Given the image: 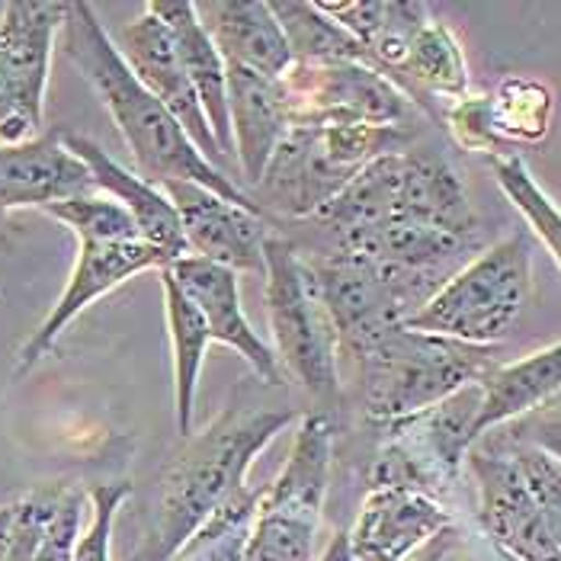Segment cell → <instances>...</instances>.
I'll list each match as a JSON object with an SVG mask.
<instances>
[{
    "instance_id": "obj_16",
    "label": "cell",
    "mask_w": 561,
    "mask_h": 561,
    "mask_svg": "<svg viewBox=\"0 0 561 561\" xmlns=\"http://www.w3.org/2000/svg\"><path fill=\"white\" fill-rule=\"evenodd\" d=\"M446 529H453V514L439 497L411 488H369L346 539L353 561H411Z\"/></svg>"
},
{
    "instance_id": "obj_17",
    "label": "cell",
    "mask_w": 561,
    "mask_h": 561,
    "mask_svg": "<svg viewBox=\"0 0 561 561\" xmlns=\"http://www.w3.org/2000/svg\"><path fill=\"white\" fill-rule=\"evenodd\" d=\"M93 190L96 186L84 161L65 145V129L0 145V213L48 209Z\"/></svg>"
},
{
    "instance_id": "obj_13",
    "label": "cell",
    "mask_w": 561,
    "mask_h": 561,
    "mask_svg": "<svg viewBox=\"0 0 561 561\" xmlns=\"http://www.w3.org/2000/svg\"><path fill=\"white\" fill-rule=\"evenodd\" d=\"M113 43L119 48L123 61L129 65L131 75L138 78V84L145 87L180 123V129L186 131L190 141L199 148V154L209 164L225 161L216 135L206 123V113L199 106V96L190 84V75L183 68L180 48L173 43V33L168 30V23L154 10L145 7L135 20H129L119 30V36Z\"/></svg>"
},
{
    "instance_id": "obj_34",
    "label": "cell",
    "mask_w": 561,
    "mask_h": 561,
    "mask_svg": "<svg viewBox=\"0 0 561 561\" xmlns=\"http://www.w3.org/2000/svg\"><path fill=\"white\" fill-rule=\"evenodd\" d=\"M526 431H529L526 446H536L561 462V408H546V411L529 414Z\"/></svg>"
},
{
    "instance_id": "obj_21",
    "label": "cell",
    "mask_w": 561,
    "mask_h": 561,
    "mask_svg": "<svg viewBox=\"0 0 561 561\" xmlns=\"http://www.w3.org/2000/svg\"><path fill=\"white\" fill-rule=\"evenodd\" d=\"M148 10H154L168 30L173 33V43L180 48L183 68L190 75V84L199 96V106L206 113V123L216 135L218 148L228 158H234V141H231V123H228V71H225V58L218 55L213 39L206 36L199 16H196V3H171V0H154L148 3Z\"/></svg>"
},
{
    "instance_id": "obj_26",
    "label": "cell",
    "mask_w": 561,
    "mask_h": 561,
    "mask_svg": "<svg viewBox=\"0 0 561 561\" xmlns=\"http://www.w3.org/2000/svg\"><path fill=\"white\" fill-rule=\"evenodd\" d=\"M494 135L504 145H536L549 135L556 96L552 90L529 78H507L488 93Z\"/></svg>"
},
{
    "instance_id": "obj_9",
    "label": "cell",
    "mask_w": 561,
    "mask_h": 561,
    "mask_svg": "<svg viewBox=\"0 0 561 561\" xmlns=\"http://www.w3.org/2000/svg\"><path fill=\"white\" fill-rule=\"evenodd\" d=\"M308 263L321 283L324 302L334 318L341 353H350V356L366 350L391 328L404 324L431 299L411 279L359 254L314 251V257H308Z\"/></svg>"
},
{
    "instance_id": "obj_5",
    "label": "cell",
    "mask_w": 561,
    "mask_h": 561,
    "mask_svg": "<svg viewBox=\"0 0 561 561\" xmlns=\"http://www.w3.org/2000/svg\"><path fill=\"white\" fill-rule=\"evenodd\" d=\"M266 321L273 328L276 356L321 404L341 398V337L328 311L321 283L293 238L270 234L263 244Z\"/></svg>"
},
{
    "instance_id": "obj_32",
    "label": "cell",
    "mask_w": 561,
    "mask_h": 561,
    "mask_svg": "<svg viewBox=\"0 0 561 561\" xmlns=\"http://www.w3.org/2000/svg\"><path fill=\"white\" fill-rule=\"evenodd\" d=\"M90 504L84 491L65 484L61 488V497H58V507L51 519L45 523L43 539L36 546V556L33 561H71L75 559V546H78V536H81V519H84V507Z\"/></svg>"
},
{
    "instance_id": "obj_24",
    "label": "cell",
    "mask_w": 561,
    "mask_h": 561,
    "mask_svg": "<svg viewBox=\"0 0 561 561\" xmlns=\"http://www.w3.org/2000/svg\"><path fill=\"white\" fill-rule=\"evenodd\" d=\"M161 296H164V318H168V337L173 350V408H176V431L180 436L193 433V408H196V389L199 373L206 359L209 331L196 305L183 296V289L173 283V276L161 266Z\"/></svg>"
},
{
    "instance_id": "obj_23",
    "label": "cell",
    "mask_w": 561,
    "mask_h": 561,
    "mask_svg": "<svg viewBox=\"0 0 561 561\" xmlns=\"http://www.w3.org/2000/svg\"><path fill=\"white\" fill-rule=\"evenodd\" d=\"M389 81L408 100H414L417 93H427V96L459 103L462 96H469V65H466L462 45L449 26H443L439 20H427L421 33L411 39L408 55L391 71Z\"/></svg>"
},
{
    "instance_id": "obj_29",
    "label": "cell",
    "mask_w": 561,
    "mask_h": 561,
    "mask_svg": "<svg viewBox=\"0 0 561 561\" xmlns=\"http://www.w3.org/2000/svg\"><path fill=\"white\" fill-rule=\"evenodd\" d=\"M43 213L55 218L58 225H65L78 238V244L81 241H135L138 238V228L129 213L116 199L100 196V193H84V196L55 203Z\"/></svg>"
},
{
    "instance_id": "obj_35",
    "label": "cell",
    "mask_w": 561,
    "mask_h": 561,
    "mask_svg": "<svg viewBox=\"0 0 561 561\" xmlns=\"http://www.w3.org/2000/svg\"><path fill=\"white\" fill-rule=\"evenodd\" d=\"M314 561H353V556H350V539H346L344 529H337L331 536V542L324 546V552Z\"/></svg>"
},
{
    "instance_id": "obj_20",
    "label": "cell",
    "mask_w": 561,
    "mask_h": 561,
    "mask_svg": "<svg viewBox=\"0 0 561 561\" xmlns=\"http://www.w3.org/2000/svg\"><path fill=\"white\" fill-rule=\"evenodd\" d=\"M228 71V123L234 158L244 173V193L263 180L266 164L273 161L279 141L293 129L286 96L279 81L260 78L254 71L225 65Z\"/></svg>"
},
{
    "instance_id": "obj_1",
    "label": "cell",
    "mask_w": 561,
    "mask_h": 561,
    "mask_svg": "<svg viewBox=\"0 0 561 561\" xmlns=\"http://www.w3.org/2000/svg\"><path fill=\"white\" fill-rule=\"evenodd\" d=\"M58 48L106 106L113 126L119 129L126 148L131 151L135 173L141 180L154 186L168 180H186V183L213 190L228 203L260 209L251 199V193H244V186H238L221 168L209 164L171 113L138 84V78L123 61L113 36L103 30L90 3H81V0L68 3Z\"/></svg>"
},
{
    "instance_id": "obj_3",
    "label": "cell",
    "mask_w": 561,
    "mask_h": 561,
    "mask_svg": "<svg viewBox=\"0 0 561 561\" xmlns=\"http://www.w3.org/2000/svg\"><path fill=\"white\" fill-rule=\"evenodd\" d=\"M363 414L373 424H401L436 408L449 394L481 382L494 366V346H469L404 324L386 331L353 356Z\"/></svg>"
},
{
    "instance_id": "obj_2",
    "label": "cell",
    "mask_w": 561,
    "mask_h": 561,
    "mask_svg": "<svg viewBox=\"0 0 561 561\" xmlns=\"http://www.w3.org/2000/svg\"><path fill=\"white\" fill-rule=\"evenodd\" d=\"M299 417L296 408L228 404L213 424L183 436L161 476L141 561H173L193 533L231 501L260 453Z\"/></svg>"
},
{
    "instance_id": "obj_14",
    "label": "cell",
    "mask_w": 561,
    "mask_h": 561,
    "mask_svg": "<svg viewBox=\"0 0 561 561\" xmlns=\"http://www.w3.org/2000/svg\"><path fill=\"white\" fill-rule=\"evenodd\" d=\"M161 193L171 199L180 216L183 238L193 257L228 266L234 273L248 270L263 276V244L270 238V218L260 209L228 203L213 190L186 180L161 183Z\"/></svg>"
},
{
    "instance_id": "obj_30",
    "label": "cell",
    "mask_w": 561,
    "mask_h": 561,
    "mask_svg": "<svg viewBox=\"0 0 561 561\" xmlns=\"http://www.w3.org/2000/svg\"><path fill=\"white\" fill-rule=\"evenodd\" d=\"M131 494L129 481H113V484H96L87 501H90V523L81 529L78 546H75V559L71 561H113L110 559V546H113V523L119 507L126 504Z\"/></svg>"
},
{
    "instance_id": "obj_36",
    "label": "cell",
    "mask_w": 561,
    "mask_h": 561,
    "mask_svg": "<svg viewBox=\"0 0 561 561\" xmlns=\"http://www.w3.org/2000/svg\"><path fill=\"white\" fill-rule=\"evenodd\" d=\"M449 546H453V529H446L443 536L431 539V542H427L411 561H443V556L449 552Z\"/></svg>"
},
{
    "instance_id": "obj_28",
    "label": "cell",
    "mask_w": 561,
    "mask_h": 561,
    "mask_svg": "<svg viewBox=\"0 0 561 561\" xmlns=\"http://www.w3.org/2000/svg\"><path fill=\"white\" fill-rule=\"evenodd\" d=\"M491 173L501 186V193L511 199V206L517 209L523 221L529 225V231L542 241V248L552 254L561 270V209L549 199V193L536 183V176L529 173L526 161L519 154H494Z\"/></svg>"
},
{
    "instance_id": "obj_19",
    "label": "cell",
    "mask_w": 561,
    "mask_h": 561,
    "mask_svg": "<svg viewBox=\"0 0 561 561\" xmlns=\"http://www.w3.org/2000/svg\"><path fill=\"white\" fill-rule=\"evenodd\" d=\"M196 16L225 65L279 81L293 68L289 43L266 0H213L196 3Z\"/></svg>"
},
{
    "instance_id": "obj_27",
    "label": "cell",
    "mask_w": 561,
    "mask_h": 561,
    "mask_svg": "<svg viewBox=\"0 0 561 561\" xmlns=\"http://www.w3.org/2000/svg\"><path fill=\"white\" fill-rule=\"evenodd\" d=\"M263 488H241L231 501H225L213 517L206 519L193 539L180 549L173 561H241L248 549V536L257 517Z\"/></svg>"
},
{
    "instance_id": "obj_7",
    "label": "cell",
    "mask_w": 561,
    "mask_h": 561,
    "mask_svg": "<svg viewBox=\"0 0 561 561\" xmlns=\"http://www.w3.org/2000/svg\"><path fill=\"white\" fill-rule=\"evenodd\" d=\"M331 459L334 424L324 414H305L283 472L260 494L241 561H314Z\"/></svg>"
},
{
    "instance_id": "obj_25",
    "label": "cell",
    "mask_w": 561,
    "mask_h": 561,
    "mask_svg": "<svg viewBox=\"0 0 561 561\" xmlns=\"http://www.w3.org/2000/svg\"><path fill=\"white\" fill-rule=\"evenodd\" d=\"M270 10L289 43L293 65H341V61L373 65L369 51L341 23H334L314 0H273Z\"/></svg>"
},
{
    "instance_id": "obj_10",
    "label": "cell",
    "mask_w": 561,
    "mask_h": 561,
    "mask_svg": "<svg viewBox=\"0 0 561 561\" xmlns=\"http://www.w3.org/2000/svg\"><path fill=\"white\" fill-rule=\"evenodd\" d=\"M289 123L296 126H376L404 129L411 100L389 78L359 61L293 65L283 78Z\"/></svg>"
},
{
    "instance_id": "obj_15",
    "label": "cell",
    "mask_w": 561,
    "mask_h": 561,
    "mask_svg": "<svg viewBox=\"0 0 561 561\" xmlns=\"http://www.w3.org/2000/svg\"><path fill=\"white\" fill-rule=\"evenodd\" d=\"M164 270L183 289V296L203 314L213 344L234 350L263 386H286V369H283L279 356L273 353V346L266 341H260L257 331L251 328V321L244 314L234 270L209 263L203 257H193V254L173 260Z\"/></svg>"
},
{
    "instance_id": "obj_12",
    "label": "cell",
    "mask_w": 561,
    "mask_h": 561,
    "mask_svg": "<svg viewBox=\"0 0 561 561\" xmlns=\"http://www.w3.org/2000/svg\"><path fill=\"white\" fill-rule=\"evenodd\" d=\"M161 266H168V257L161 251H154L151 244H145L141 238H135V241H81L65 293L58 296V302L51 305L43 324L30 334V341L16 353V376L39 366L48 356V350L68 331V324L78 321L96 299L119 289L131 276H138L145 270H161Z\"/></svg>"
},
{
    "instance_id": "obj_33",
    "label": "cell",
    "mask_w": 561,
    "mask_h": 561,
    "mask_svg": "<svg viewBox=\"0 0 561 561\" xmlns=\"http://www.w3.org/2000/svg\"><path fill=\"white\" fill-rule=\"evenodd\" d=\"M449 131L453 138L469 148V151H484L488 158L504 154L497 135H494V123H491V103L488 96H462L459 103L449 106Z\"/></svg>"
},
{
    "instance_id": "obj_37",
    "label": "cell",
    "mask_w": 561,
    "mask_h": 561,
    "mask_svg": "<svg viewBox=\"0 0 561 561\" xmlns=\"http://www.w3.org/2000/svg\"><path fill=\"white\" fill-rule=\"evenodd\" d=\"M13 517H16V504H3V507H0V561L7 559V549H10Z\"/></svg>"
},
{
    "instance_id": "obj_6",
    "label": "cell",
    "mask_w": 561,
    "mask_h": 561,
    "mask_svg": "<svg viewBox=\"0 0 561 561\" xmlns=\"http://www.w3.org/2000/svg\"><path fill=\"white\" fill-rule=\"evenodd\" d=\"M533 293V254L523 234H511L456 270L404 328L469 346L501 344Z\"/></svg>"
},
{
    "instance_id": "obj_11",
    "label": "cell",
    "mask_w": 561,
    "mask_h": 561,
    "mask_svg": "<svg viewBox=\"0 0 561 561\" xmlns=\"http://www.w3.org/2000/svg\"><path fill=\"white\" fill-rule=\"evenodd\" d=\"M466 462L476 478L478 523L497 556L504 561H561L517 453L481 449L476 443Z\"/></svg>"
},
{
    "instance_id": "obj_18",
    "label": "cell",
    "mask_w": 561,
    "mask_h": 561,
    "mask_svg": "<svg viewBox=\"0 0 561 561\" xmlns=\"http://www.w3.org/2000/svg\"><path fill=\"white\" fill-rule=\"evenodd\" d=\"M65 145H68V151H75L84 161V168L93 176V186L103 190V196L116 199L129 213L138 228V238L145 244L161 251L168 263L190 254L180 216L171 206V199L161 193V186H154V183L141 180L138 173L116 164L96 141H90L84 135L65 131Z\"/></svg>"
},
{
    "instance_id": "obj_4",
    "label": "cell",
    "mask_w": 561,
    "mask_h": 561,
    "mask_svg": "<svg viewBox=\"0 0 561 561\" xmlns=\"http://www.w3.org/2000/svg\"><path fill=\"white\" fill-rule=\"evenodd\" d=\"M408 148V129L376 126H296L279 141L251 199L266 218H311L369 161Z\"/></svg>"
},
{
    "instance_id": "obj_22",
    "label": "cell",
    "mask_w": 561,
    "mask_h": 561,
    "mask_svg": "<svg viewBox=\"0 0 561 561\" xmlns=\"http://www.w3.org/2000/svg\"><path fill=\"white\" fill-rule=\"evenodd\" d=\"M561 391V344L536 350L529 356H523L517 363L507 366H494L484 379H481V411L476 417L472 436L476 443L488 431L529 417L536 411H542V404H549Z\"/></svg>"
},
{
    "instance_id": "obj_8",
    "label": "cell",
    "mask_w": 561,
    "mask_h": 561,
    "mask_svg": "<svg viewBox=\"0 0 561 561\" xmlns=\"http://www.w3.org/2000/svg\"><path fill=\"white\" fill-rule=\"evenodd\" d=\"M68 3L10 0L0 10V145L43 135L51 55Z\"/></svg>"
},
{
    "instance_id": "obj_31",
    "label": "cell",
    "mask_w": 561,
    "mask_h": 561,
    "mask_svg": "<svg viewBox=\"0 0 561 561\" xmlns=\"http://www.w3.org/2000/svg\"><path fill=\"white\" fill-rule=\"evenodd\" d=\"M514 453H517L519 469H523V476H526L536 501H539V511H542L546 526L552 533V542L561 552V462L552 459L549 453L536 449V446H526V443H517Z\"/></svg>"
}]
</instances>
